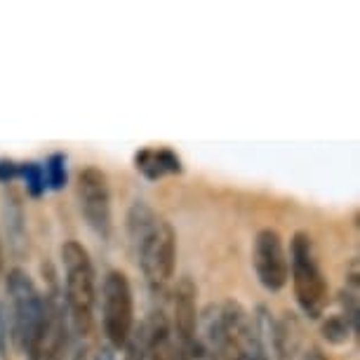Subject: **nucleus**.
I'll list each match as a JSON object with an SVG mask.
<instances>
[{
  "instance_id": "obj_1",
  "label": "nucleus",
  "mask_w": 360,
  "mask_h": 360,
  "mask_svg": "<svg viewBox=\"0 0 360 360\" xmlns=\"http://www.w3.org/2000/svg\"><path fill=\"white\" fill-rule=\"evenodd\" d=\"M127 233H130L134 255L146 283L153 290H162L174 276L176 264V231L162 219L144 200H134L127 212Z\"/></svg>"
},
{
  "instance_id": "obj_2",
  "label": "nucleus",
  "mask_w": 360,
  "mask_h": 360,
  "mask_svg": "<svg viewBox=\"0 0 360 360\" xmlns=\"http://www.w3.org/2000/svg\"><path fill=\"white\" fill-rule=\"evenodd\" d=\"M59 255H62L64 266V307L69 314V325L78 337H85L92 328V311L97 302V283H94L90 252L83 243L66 240Z\"/></svg>"
},
{
  "instance_id": "obj_3",
  "label": "nucleus",
  "mask_w": 360,
  "mask_h": 360,
  "mask_svg": "<svg viewBox=\"0 0 360 360\" xmlns=\"http://www.w3.org/2000/svg\"><path fill=\"white\" fill-rule=\"evenodd\" d=\"M290 278L295 299L304 316L321 321L330 304V288L314 252V243L307 231H297L290 245Z\"/></svg>"
},
{
  "instance_id": "obj_4",
  "label": "nucleus",
  "mask_w": 360,
  "mask_h": 360,
  "mask_svg": "<svg viewBox=\"0 0 360 360\" xmlns=\"http://www.w3.org/2000/svg\"><path fill=\"white\" fill-rule=\"evenodd\" d=\"M101 328L108 346L123 349L134 332V297L132 285L123 271H108L101 283Z\"/></svg>"
},
{
  "instance_id": "obj_5",
  "label": "nucleus",
  "mask_w": 360,
  "mask_h": 360,
  "mask_svg": "<svg viewBox=\"0 0 360 360\" xmlns=\"http://www.w3.org/2000/svg\"><path fill=\"white\" fill-rule=\"evenodd\" d=\"M69 314L62 297L57 292H50L43 297L38 325L24 356L29 360H64L69 349Z\"/></svg>"
},
{
  "instance_id": "obj_6",
  "label": "nucleus",
  "mask_w": 360,
  "mask_h": 360,
  "mask_svg": "<svg viewBox=\"0 0 360 360\" xmlns=\"http://www.w3.org/2000/svg\"><path fill=\"white\" fill-rule=\"evenodd\" d=\"M8 299H10V330L17 351L26 353L33 330L38 325L43 295L38 292L33 278L24 269H10L8 274Z\"/></svg>"
},
{
  "instance_id": "obj_7",
  "label": "nucleus",
  "mask_w": 360,
  "mask_h": 360,
  "mask_svg": "<svg viewBox=\"0 0 360 360\" xmlns=\"http://www.w3.org/2000/svg\"><path fill=\"white\" fill-rule=\"evenodd\" d=\"M76 191L87 226L97 236L108 238L111 233V186H108L106 172L97 165L83 167L78 172Z\"/></svg>"
},
{
  "instance_id": "obj_8",
  "label": "nucleus",
  "mask_w": 360,
  "mask_h": 360,
  "mask_svg": "<svg viewBox=\"0 0 360 360\" xmlns=\"http://www.w3.org/2000/svg\"><path fill=\"white\" fill-rule=\"evenodd\" d=\"M255 276L264 290L281 292L290 281V259L285 252L283 236L276 229H259L252 245Z\"/></svg>"
},
{
  "instance_id": "obj_9",
  "label": "nucleus",
  "mask_w": 360,
  "mask_h": 360,
  "mask_svg": "<svg viewBox=\"0 0 360 360\" xmlns=\"http://www.w3.org/2000/svg\"><path fill=\"white\" fill-rule=\"evenodd\" d=\"M169 328H172L174 346H184L195 337V330H198V288H195L191 276H181L176 281Z\"/></svg>"
},
{
  "instance_id": "obj_10",
  "label": "nucleus",
  "mask_w": 360,
  "mask_h": 360,
  "mask_svg": "<svg viewBox=\"0 0 360 360\" xmlns=\"http://www.w3.org/2000/svg\"><path fill=\"white\" fill-rule=\"evenodd\" d=\"M141 337H144V360H176L172 328L162 311H153L146 325H141Z\"/></svg>"
},
{
  "instance_id": "obj_11",
  "label": "nucleus",
  "mask_w": 360,
  "mask_h": 360,
  "mask_svg": "<svg viewBox=\"0 0 360 360\" xmlns=\"http://www.w3.org/2000/svg\"><path fill=\"white\" fill-rule=\"evenodd\" d=\"M134 165L146 179H160L165 174L181 172V160L172 148H141L134 155Z\"/></svg>"
},
{
  "instance_id": "obj_12",
  "label": "nucleus",
  "mask_w": 360,
  "mask_h": 360,
  "mask_svg": "<svg viewBox=\"0 0 360 360\" xmlns=\"http://www.w3.org/2000/svg\"><path fill=\"white\" fill-rule=\"evenodd\" d=\"M321 332L323 337L328 339L330 344H346L351 339V335H356L353 325L349 323V318L344 314H335V316H328L321 325Z\"/></svg>"
},
{
  "instance_id": "obj_13",
  "label": "nucleus",
  "mask_w": 360,
  "mask_h": 360,
  "mask_svg": "<svg viewBox=\"0 0 360 360\" xmlns=\"http://www.w3.org/2000/svg\"><path fill=\"white\" fill-rule=\"evenodd\" d=\"M19 176L26 181V191H29V195H33V198H40V195L45 193L47 181H45L43 165H38V162H22V165H19Z\"/></svg>"
},
{
  "instance_id": "obj_14",
  "label": "nucleus",
  "mask_w": 360,
  "mask_h": 360,
  "mask_svg": "<svg viewBox=\"0 0 360 360\" xmlns=\"http://www.w3.org/2000/svg\"><path fill=\"white\" fill-rule=\"evenodd\" d=\"M43 169H45L47 186L54 188V191L64 188V184H66V158H64V153H52L50 158H47Z\"/></svg>"
},
{
  "instance_id": "obj_15",
  "label": "nucleus",
  "mask_w": 360,
  "mask_h": 360,
  "mask_svg": "<svg viewBox=\"0 0 360 360\" xmlns=\"http://www.w3.org/2000/svg\"><path fill=\"white\" fill-rule=\"evenodd\" d=\"M231 360H269V351L264 346L262 337L257 335L255 339H250L248 344L238 346V349L231 353Z\"/></svg>"
},
{
  "instance_id": "obj_16",
  "label": "nucleus",
  "mask_w": 360,
  "mask_h": 360,
  "mask_svg": "<svg viewBox=\"0 0 360 360\" xmlns=\"http://www.w3.org/2000/svg\"><path fill=\"white\" fill-rule=\"evenodd\" d=\"M176 360H212L205 346L200 344L198 337H193L191 342L184 346H176Z\"/></svg>"
},
{
  "instance_id": "obj_17",
  "label": "nucleus",
  "mask_w": 360,
  "mask_h": 360,
  "mask_svg": "<svg viewBox=\"0 0 360 360\" xmlns=\"http://www.w3.org/2000/svg\"><path fill=\"white\" fill-rule=\"evenodd\" d=\"M123 349H125L123 360H144V337H141V328L132 332Z\"/></svg>"
},
{
  "instance_id": "obj_18",
  "label": "nucleus",
  "mask_w": 360,
  "mask_h": 360,
  "mask_svg": "<svg viewBox=\"0 0 360 360\" xmlns=\"http://www.w3.org/2000/svg\"><path fill=\"white\" fill-rule=\"evenodd\" d=\"M17 176H19V165L15 160H0V181L3 184H10Z\"/></svg>"
},
{
  "instance_id": "obj_19",
  "label": "nucleus",
  "mask_w": 360,
  "mask_h": 360,
  "mask_svg": "<svg viewBox=\"0 0 360 360\" xmlns=\"http://www.w3.org/2000/svg\"><path fill=\"white\" fill-rule=\"evenodd\" d=\"M0 360H8V321L3 307H0Z\"/></svg>"
},
{
  "instance_id": "obj_20",
  "label": "nucleus",
  "mask_w": 360,
  "mask_h": 360,
  "mask_svg": "<svg viewBox=\"0 0 360 360\" xmlns=\"http://www.w3.org/2000/svg\"><path fill=\"white\" fill-rule=\"evenodd\" d=\"M302 360H330L321 349H309L307 353L302 356Z\"/></svg>"
},
{
  "instance_id": "obj_21",
  "label": "nucleus",
  "mask_w": 360,
  "mask_h": 360,
  "mask_svg": "<svg viewBox=\"0 0 360 360\" xmlns=\"http://www.w3.org/2000/svg\"><path fill=\"white\" fill-rule=\"evenodd\" d=\"M94 360H115L113 349L111 346H101V349L97 351V356H94Z\"/></svg>"
}]
</instances>
